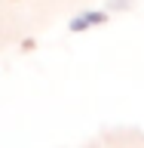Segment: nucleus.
<instances>
[{
    "mask_svg": "<svg viewBox=\"0 0 144 148\" xmlns=\"http://www.w3.org/2000/svg\"><path fill=\"white\" fill-rule=\"evenodd\" d=\"M80 0H0V53L34 40Z\"/></svg>",
    "mask_w": 144,
    "mask_h": 148,
    "instance_id": "f257e3e1",
    "label": "nucleus"
}]
</instances>
